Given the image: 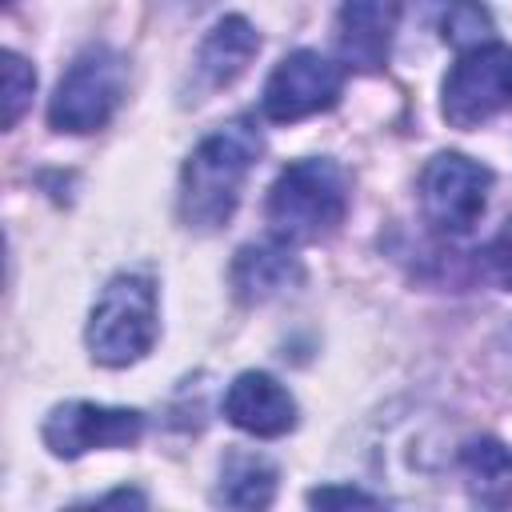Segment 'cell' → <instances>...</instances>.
I'll return each mask as SVG.
<instances>
[{"label":"cell","instance_id":"obj_1","mask_svg":"<svg viewBox=\"0 0 512 512\" xmlns=\"http://www.w3.org/2000/svg\"><path fill=\"white\" fill-rule=\"evenodd\" d=\"M260 152L264 140L252 120H232L204 136L180 168V220L196 232L224 228Z\"/></svg>","mask_w":512,"mask_h":512},{"label":"cell","instance_id":"obj_2","mask_svg":"<svg viewBox=\"0 0 512 512\" xmlns=\"http://www.w3.org/2000/svg\"><path fill=\"white\" fill-rule=\"evenodd\" d=\"M348 176L328 156L288 164L268 192V224L284 244H308L344 224Z\"/></svg>","mask_w":512,"mask_h":512},{"label":"cell","instance_id":"obj_3","mask_svg":"<svg viewBox=\"0 0 512 512\" xmlns=\"http://www.w3.org/2000/svg\"><path fill=\"white\" fill-rule=\"evenodd\" d=\"M160 332L156 284L140 272H120L104 284L92 316H88V352L104 368H128L144 360Z\"/></svg>","mask_w":512,"mask_h":512},{"label":"cell","instance_id":"obj_4","mask_svg":"<svg viewBox=\"0 0 512 512\" xmlns=\"http://www.w3.org/2000/svg\"><path fill=\"white\" fill-rule=\"evenodd\" d=\"M124 60L112 48H88L80 52L68 72L56 84V96L48 104V120L56 132H96L112 120V112L124 100Z\"/></svg>","mask_w":512,"mask_h":512},{"label":"cell","instance_id":"obj_5","mask_svg":"<svg viewBox=\"0 0 512 512\" xmlns=\"http://www.w3.org/2000/svg\"><path fill=\"white\" fill-rule=\"evenodd\" d=\"M512 108V48L476 44L460 52L440 88V112L452 128H476Z\"/></svg>","mask_w":512,"mask_h":512},{"label":"cell","instance_id":"obj_6","mask_svg":"<svg viewBox=\"0 0 512 512\" xmlns=\"http://www.w3.org/2000/svg\"><path fill=\"white\" fill-rule=\"evenodd\" d=\"M492 172L460 152H440L420 172V204L436 232L464 236L476 228L484 204H488Z\"/></svg>","mask_w":512,"mask_h":512},{"label":"cell","instance_id":"obj_7","mask_svg":"<svg viewBox=\"0 0 512 512\" xmlns=\"http://www.w3.org/2000/svg\"><path fill=\"white\" fill-rule=\"evenodd\" d=\"M40 436H44L52 456L76 460V456L96 452V448L136 444L144 436V416L136 408H108V404H92V400H68V404H56L44 416Z\"/></svg>","mask_w":512,"mask_h":512},{"label":"cell","instance_id":"obj_8","mask_svg":"<svg viewBox=\"0 0 512 512\" xmlns=\"http://www.w3.org/2000/svg\"><path fill=\"white\" fill-rule=\"evenodd\" d=\"M340 88H344L340 64H332L328 56H320L312 48H300V52H288L272 68L260 104H264V116L268 120L292 124V120L328 112L340 100Z\"/></svg>","mask_w":512,"mask_h":512},{"label":"cell","instance_id":"obj_9","mask_svg":"<svg viewBox=\"0 0 512 512\" xmlns=\"http://www.w3.org/2000/svg\"><path fill=\"white\" fill-rule=\"evenodd\" d=\"M224 416L248 436L276 440L296 428V400L276 376L240 372L224 392Z\"/></svg>","mask_w":512,"mask_h":512},{"label":"cell","instance_id":"obj_10","mask_svg":"<svg viewBox=\"0 0 512 512\" xmlns=\"http://www.w3.org/2000/svg\"><path fill=\"white\" fill-rule=\"evenodd\" d=\"M256 52H260V36L244 16H224L220 24H212V32L200 40L192 60V92H196L192 100L228 88L236 76H244Z\"/></svg>","mask_w":512,"mask_h":512},{"label":"cell","instance_id":"obj_11","mask_svg":"<svg viewBox=\"0 0 512 512\" xmlns=\"http://www.w3.org/2000/svg\"><path fill=\"white\" fill-rule=\"evenodd\" d=\"M400 0H344L340 4V56L356 72H380L392 52Z\"/></svg>","mask_w":512,"mask_h":512},{"label":"cell","instance_id":"obj_12","mask_svg":"<svg viewBox=\"0 0 512 512\" xmlns=\"http://www.w3.org/2000/svg\"><path fill=\"white\" fill-rule=\"evenodd\" d=\"M300 276L296 256L284 244H248L236 252L232 264V288L244 304H264L276 292H284Z\"/></svg>","mask_w":512,"mask_h":512},{"label":"cell","instance_id":"obj_13","mask_svg":"<svg viewBox=\"0 0 512 512\" xmlns=\"http://www.w3.org/2000/svg\"><path fill=\"white\" fill-rule=\"evenodd\" d=\"M468 496L484 508H512V452L496 436H476L460 448Z\"/></svg>","mask_w":512,"mask_h":512},{"label":"cell","instance_id":"obj_14","mask_svg":"<svg viewBox=\"0 0 512 512\" xmlns=\"http://www.w3.org/2000/svg\"><path fill=\"white\" fill-rule=\"evenodd\" d=\"M276 496V472L268 460L260 456H248V452H236L224 460V472H220V488H216V500L228 504V508H264L272 504Z\"/></svg>","mask_w":512,"mask_h":512},{"label":"cell","instance_id":"obj_15","mask_svg":"<svg viewBox=\"0 0 512 512\" xmlns=\"http://www.w3.org/2000/svg\"><path fill=\"white\" fill-rule=\"evenodd\" d=\"M440 36L452 48H476L492 36V16L476 0H444L440 4Z\"/></svg>","mask_w":512,"mask_h":512},{"label":"cell","instance_id":"obj_16","mask_svg":"<svg viewBox=\"0 0 512 512\" xmlns=\"http://www.w3.org/2000/svg\"><path fill=\"white\" fill-rule=\"evenodd\" d=\"M36 72L20 52H4V128H16L24 108L32 104Z\"/></svg>","mask_w":512,"mask_h":512},{"label":"cell","instance_id":"obj_17","mask_svg":"<svg viewBox=\"0 0 512 512\" xmlns=\"http://www.w3.org/2000/svg\"><path fill=\"white\" fill-rule=\"evenodd\" d=\"M488 268H492V276L512 292V220L492 236V244H488Z\"/></svg>","mask_w":512,"mask_h":512},{"label":"cell","instance_id":"obj_18","mask_svg":"<svg viewBox=\"0 0 512 512\" xmlns=\"http://www.w3.org/2000/svg\"><path fill=\"white\" fill-rule=\"evenodd\" d=\"M308 504H316V508H336V504H364V508H372L380 500L368 496V492H360V488H312L308 492Z\"/></svg>","mask_w":512,"mask_h":512}]
</instances>
